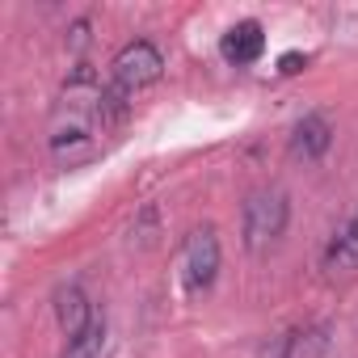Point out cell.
Wrapping results in <instances>:
<instances>
[{
  "instance_id": "8992f818",
  "label": "cell",
  "mask_w": 358,
  "mask_h": 358,
  "mask_svg": "<svg viewBox=\"0 0 358 358\" xmlns=\"http://www.w3.org/2000/svg\"><path fill=\"white\" fill-rule=\"evenodd\" d=\"M55 320H59V329H64V337H68V341H76V337L97 320V312H93L89 295H85L76 282L55 291Z\"/></svg>"
},
{
  "instance_id": "5b68a950",
  "label": "cell",
  "mask_w": 358,
  "mask_h": 358,
  "mask_svg": "<svg viewBox=\"0 0 358 358\" xmlns=\"http://www.w3.org/2000/svg\"><path fill=\"white\" fill-rule=\"evenodd\" d=\"M320 270L329 278H345V274H358V211L329 236L324 253H320Z\"/></svg>"
},
{
  "instance_id": "9c48e42d",
  "label": "cell",
  "mask_w": 358,
  "mask_h": 358,
  "mask_svg": "<svg viewBox=\"0 0 358 358\" xmlns=\"http://www.w3.org/2000/svg\"><path fill=\"white\" fill-rule=\"evenodd\" d=\"M101 345H106V316L97 312V320H93L76 341H68L64 358H101Z\"/></svg>"
},
{
  "instance_id": "30bf717a",
  "label": "cell",
  "mask_w": 358,
  "mask_h": 358,
  "mask_svg": "<svg viewBox=\"0 0 358 358\" xmlns=\"http://www.w3.org/2000/svg\"><path fill=\"white\" fill-rule=\"evenodd\" d=\"M303 64H308V55H299V51H287V55L278 59V72H282V76H291V72H299Z\"/></svg>"
},
{
  "instance_id": "52a82bcc",
  "label": "cell",
  "mask_w": 358,
  "mask_h": 358,
  "mask_svg": "<svg viewBox=\"0 0 358 358\" xmlns=\"http://www.w3.org/2000/svg\"><path fill=\"white\" fill-rule=\"evenodd\" d=\"M333 143V127L324 114H303L291 131V156L295 160H320Z\"/></svg>"
},
{
  "instance_id": "277c9868",
  "label": "cell",
  "mask_w": 358,
  "mask_h": 358,
  "mask_svg": "<svg viewBox=\"0 0 358 358\" xmlns=\"http://www.w3.org/2000/svg\"><path fill=\"white\" fill-rule=\"evenodd\" d=\"M324 350H329V324H291V329H282L266 350H262V358H324Z\"/></svg>"
},
{
  "instance_id": "6da1fadb",
  "label": "cell",
  "mask_w": 358,
  "mask_h": 358,
  "mask_svg": "<svg viewBox=\"0 0 358 358\" xmlns=\"http://www.w3.org/2000/svg\"><path fill=\"white\" fill-rule=\"evenodd\" d=\"M110 131H114V122L106 110V85L93 76L89 64H80L59 89V101H55L51 127H47V148L64 169H72V164L101 156Z\"/></svg>"
},
{
  "instance_id": "7a4b0ae2",
  "label": "cell",
  "mask_w": 358,
  "mask_h": 358,
  "mask_svg": "<svg viewBox=\"0 0 358 358\" xmlns=\"http://www.w3.org/2000/svg\"><path fill=\"white\" fill-rule=\"evenodd\" d=\"M291 220V203L282 190H253L245 199V215H241V232H245V249L249 253H270Z\"/></svg>"
},
{
  "instance_id": "ba28073f",
  "label": "cell",
  "mask_w": 358,
  "mask_h": 358,
  "mask_svg": "<svg viewBox=\"0 0 358 358\" xmlns=\"http://www.w3.org/2000/svg\"><path fill=\"white\" fill-rule=\"evenodd\" d=\"M220 51H224V59L236 64V68L262 59V51H266V30H262V22H236V26L224 34Z\"/></svg>"
},
{
  "instance_id": "3957f363",
  "label": "cell",
  "mask_w": 358,
  "mask_h": 358,
  "mask_svg": "<svg viewBox=\"0 0 358 358\" xmlns=\"http://www.w3.org/2000/svg\"><path fill=\"white\" fill-rule=\"evenodd\" d=\"M220 274V236L215 228H194L182 245V287L186 295H207Z\"/></svg>"
}]
</instances>
